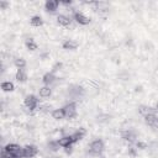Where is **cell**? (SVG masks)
<instances>
[{
	"label": "cell",
	"mask_w": 158,
	"mask_h": 158,
	"mask_svg": "<svg viewBox=\"0 0 158 158\" xmlns=\"http://www.w3.org/2000/svg\"><path fill=\"white\" fill-rule=\"evenodd\" d=\"M4 149L16 158H23V147H20L17 143H9L4 147Z\"/></svg>",
	"instance_id": "6da1fadb"
},
{
	"label": "cell",
	"mask_w": 158,
	"mask_h": 158,
	"mask_svg": "<svg viewBox=\"0 0 158 158\" xmlns=\"http://www.w3.org/2000/svg\"><path fill=\"white\" fill-rule=\"evenodd\" d=\"M23 104H25L26 109H28L30 112H32L36 109H38V99H37L36 95H32V94L26 95L25 96V100H23Z\"/></svg>",
	"instance_id": "7a4b0ae2"
},
{
	"label": "cell",
	"mask_w": 158,
	"mask_h": 158,
	"mask_svg": "<svg viewBox=\"0 0 158 158\" xmlns=\"http://www.w3.org/2000/svg\"><path fill=\"white\" fill-rule=\"evenodd\" d=\"M104 149H105V144H104V142H102L101 139H99V138L91 141L90 144H89V152H90V153L102 154Z\"/></svg>",
	"instance_id": "3957f363"
},
{
	"label": "cell",
	"mask_w": 158,
	"mask_h": 158,
	"mask_svg": "<svg viewBox=\"0 0 158 158\" xmlns=\"http://www.w3.org/2000/svg\"><path fill=\"white\" fill-rule=\"evenodd\" d=\"M62 109H63V112H64V117H65V118L72 120V118L77 117L78 111H77V105H75V102H69V104H67L65 106H63Z\"/></svg>",
	"instance_id": "277c9868"
},
{
	"label": "cell",
	"mask_w": 158,
	"mask_h": 158,
	"mask_svg": "<svg viewBox=\"0 0 158 158\" xmlns=\"http://www.w3.org/2000/svg\"><path fill=\"white\" fill-rule=\"evenodd\" d=\"M156 111H157V110H156ZM156 111H154V112H151V114H148V115L144 116L146 123H147L148 126L153 127V128H158V114H157Z\"/></svg>",
	"instance_id": "5b68a950"
},
{
	"label": "cell",
	"mask_w": 158,
	"mask_h": 158,
	"mask_svg": "<svg viewBox=\"0 0 158 158\" xmlns=\"http://www.w3.org/2000/svg\"><path fill=\"white\" fill-rule=\"evenodd\" d=\"M73 19H74V21H75L78 25L85 26V25H89V23H90V19H89L88 16H85L84 14L79 12V11H74V12H73Z\"/></svg>",
	"instance_id": "8992f818"
},
{
	"label": "cell",
	"mask_w": 158,
	"mask_h": 158,
	"mask_svg": "<svg viewBox=\"0 0 158 158\" xmlns=\"http://www.w3.org/2000/svg\"><path fill=\"white\" fill-rule=\"evenodd\" d=\"M38 153V148L33 144H27L23 147V158H33Z\"/></svg>",
	"instance_id": "52a82bcc"
},
{
	"label": "cell",
	"mask_w": 158,
	"mask_h": 158,
	"mask_svg": "<svg viewBox=\"0 0 158 158\" xmlns=\"http://www.w3.org/2000/svg\"><path fill=\"white\" fill-rule=\"evenodd\" d=\"M58 6H59V2L56 1V0H47V1L44 2L46 11H47V12H51V14H54V12L58 10Z\"/></svg>",
	"instance_id": "ba28073f"
},
{
	"label": "cell",
	"mask_w": 158,
	"mask_h": 158,
	"mask_svg": "<svg viewBox=\"0 0 158 158\" xmlns=\"http://www.w3.org/2000/svg\"><path fill=\"white\" fill-rule=\"evenodd\" d=\"M57 22H58V25H60V26H63V27H69L70 23H72V19H70L69 16H67V15L59 14V15L57 16Z\"/></svg>",
	"instance_id": "9c48e42d"
},
{
	"label": "cell",
	"mask_w": 158,
	"mask_h": 158,
	"mask_svg": "<svg viewBox=\"0 0 158 158\" xmlns=\"http://www.w3.org/2000/svg\"><path fill=\"white\" fill-rule=\"evenodd\" d=\"M122 138H123L125 141H127L130 144H132V143H136V142H137V141H136L137 136H136V133H135L133 131H131V130L122 132Z\"/></svg>",
	"instance_id": "30bf717a"
},
{
	"label": "cell",
	"mask_w": 158,
	"mask_h": 158,
	"mask_svg": "<svg viewBox=\"0 0 158 158\" xmlns=\"http://www.w3.org/2000/svg\"><path fill=\"white\" fill-rule=\"evenodd\" d=\"M56 80H57V78H56L54 73H52V72L46 73V74L43 75V78H42L43 84H44V85H47V86H51L53 83H56Z\"/></svg>",
	"instance_id": "8fae6325"
},
{
	"label": "cell",
	"mask_w": 158,
	"mask_h": 158,
	"mask_svg": "<svg viewBox=\"0 0 158 158\" xmlns=\"http://www.w3.org/2000/svg\"><path fill=\"white\" fill-rule=\"evenodd\" d=\"M57 142H58V144H59L60 147H63V148H65V147L73 144L72 138H70V135H64V136H62L59 139H57Z\"/></svg>",
	"instance_id": "7c38bea8"
},
{
	"label": "cell",
	"mask_w": 158,
	"mask_h": 158,
	"mask_svg": "<svg viewBox=\"0 0 158 158\" xmlns=\"http://www.w3.org/2000/svg\"><path fill=\"white\" fill-rule=\"evenodd\" d=\"M78 46H79L78 42L74 41V40H65L63 42V48L67 49V51H74V49L78 48Z\"/></svg>",
	"instance_id": "4fadbf2b"
},
{
	"label": "cell",
	"mask_w": 158,
	"mask_h": 158,
	"mask_svg": "<svg viewBox=\"0 0 158 158\" xmlns=\"http://www.w3.org/2000/svg\"><path fill=\"white\" fill-rule=\"evenodd\" d=\"M15 79H16L19 83H25V81L27 80V74H26V72H25L23 68L17 69V72H16V74H15Z\"/></svg>",
	"instance_id": "5bb4252c"
},
{
	"label": "cell",
	"mask_w": 158,
	"mask_h": 158,
	"mask_svg": "<svg viewBox=\"0 0 158 158\" xmlns=\"http://www.w3.org/2000/svg\"><path fill=\"white\" fill-rule=\"evenodd\" d=\"M38 95H40L41 98H43V99L49 98V96L52 95V89H51V86L44 85V86L40 88V89H38Z\"/></svg>",
	"instance_id": "9a60e30c"
},
{
	"label": "cell",
	"mask_w": 158,
	"mask_h": 158,
	"mask_svg": "<svg viewBox=\"0 0 158 158\" xmlns=\"http://www.w3.org/2000/svg\"><path fill=\"white\" fill-rule=\"evenodd\" d=\"M30 23H31L33 27H40V26L43 25V20H42L41 16L35 15V16H32V17L30 19Z\"/></svg>",
	"instance_id": "2e32d148"
},
{
	"label": "cell",
	"mask_w": 158,
	"mask_h": 158,
	"mask_svg": "<svg viewBox=\"0 0 158 158\" xmlns=\"http://www.w3.org/2000/svg\"><path fill=\"white\" fill-rule=\"evenodd\" d=\"M1 89H2V91H6V93L10 91V93H11V91L15 90V85H14L12 81L6 80V81H2V83H1Z\"/></svg>",
	"instance_id": "e0dca14e"
},
{
	"label": "cell",
	"mask_w": 158,
	"mask_h": 158,
	"mask_svg": "<svg viewBox=\"0 0 158 158\" xmlns=\"http://www.w3.org/2000/svg\"><path fill=\"white\" fill-rule=\"evenodd\" d=\"M51 116H52V118H54V120H63V118H64L63 109H54V110H52Z\"/></svg>",
	"instance_id": "ac0fdd59"
},
{
	"label": "cell",
	"mask_w": 158,
	"mask_h": 158,
	"mask_svg": "<svg viewBox=\"0 0 158 158\" xmlns=\"http://www.w3.org/2000/svg\"><path fill=\"white\" fill-rule=\"evenodd\" d=\"M154 111H156V109L149 107V106H146V105H141V106L138 107V112H139L141 115H143V116H146V115H148V114H151V112H154Z\"/></svg>",
	"instance_id": "d6986e66"
},
{
	"label": "cell",
	"mask_w": 158,
	"mask_h": 158,
	"mask_svg": "<svg viewBox=\"0 0 158 158\" xmlns=\"http://www.w3.org/2000/svg\"><path fill=\"white\" fill-rule=\"evenodd\" d=\"M26 47H27V49H30V51H36V49L38 48V46H37V43L35 42L33 38H28V40L26 41Z\"/></svg>",
	"instance_id": "ffe728a7"
},
{
	"label": "cell",
	"mask_w": 158,
	"mask_h": 158,
	"mask_svg": "<svg viewBox=\"0 0 158 158\" xmlns=\"http://www.w3.org/2000/svg\"><path fill=\"white\" fill-rule=\"evenodd\" d=\"M14 64H15L19 69H20V68H25V67H26V60H25V58H22V57H17V58H15Z\"/></svg>",
	"instance_id": "44dd1931"
},
{
	"label": "cell",
	"mask_w": 158,
	"mask_h": 158,
	"mask_svg": "<svg viewBox=\"0 0 158 158\" xmlns=\"http://www.w3.org/2000/svg\"><path fill=\"white\" fill-rule=\"evenodd\" d=\"M48 147H49V149H51V151L56 152L60 146L58 144V142H57V141H52V142H49V143H48Z\"/></svg>",
	"instance_id": "7402d4cb"
},
{
	"label": "cell",
	"mask_w": 158,
	"mask_h": 158,
	"mask_svg": "<svg viewBox=\"0 0 158 158\" xmlns=\"http://www.w3.org/2000/svg\"><path fill=\"white\" fill-rule=\"evenodd\" d=\"M136 147L139 148V149H146L147 148V144L144 142H141V141H137L136 142Z\"/></svg>",
	"instance_id": "603a6c76"
},
{
	"label": "cell",
	"mask_w": 158,
	"mask_h": 158,
	"mask_svg": "<svg viewBox=\"0 0 158 158\" xmlns=\"http://www.w3.org/2000/svg\"><path fill=\"white\" fill-rule=\"evenodd\" d=\"M136 149H137V148H135V147L130 146V147H128V154H130V156H132V157H135V156H136Z\"/></svg>",
	"instance_id": "cb8c5ba5"
},
{
	"label": "cell",
	"mask_w": 158,
	"mask_h": 158,
	"mask_svg": "<svg viewBox=\"0 0 158 158\" xmlns=\"http://www.w3.org/2000/svg\"><path fill=\"white\" fill-rule=\"evenodd\" d=\"M62 68V63H57L54 67H53V70H52V73H54V72H57V70H59Z\"/></svg>",
	"instance_id": "d4e9b609"
},
{
	"label": "cell",
	"mask_w": 158,
	"mask_h": 158,
	"mask_svg": "<svg viewBox=\"0 0 158 158\" xmlns=\"http://www.w3.org/2000/svg\"><path fill=\"white\" fill-rule=\"evenodd\" d=\"M6 6H7V2L4 1V0H1V1H0V7H1V9H5Z\"/></svg>",
	"instance_id": "484cf974"
},
{
	"label": "cell",
	"mask_w": 158,
	"mask_h": 158,
	"mask_svg": "<svg viewBox=\"0 0 158 158\" xmlns=\"http://www.w3.org/2000/svg\"><path fill=\"white\" fill-rule=\"evenodd\" d=\"M64 149H65V153H68V154L72 153V151H73V149H72V146H68V147H65Z\"/></svg>",
	"instance_id": "4316f807"
},
{
	"label": "cell",
	"mask_w": 158,
	"mask_h": 158,
	"mask_svg": "<svg viewBox=\"0 0 158 158\" xmlns=\"http://www.w3.org/2000/svg\"><path fill=\"white\" fill-rule=\"evenodd\" d=\"M156 110H157V111H158V102H157V104H156Z\"/></svg>",
	"instance_id": "83f0119b"
}]
</instances>
